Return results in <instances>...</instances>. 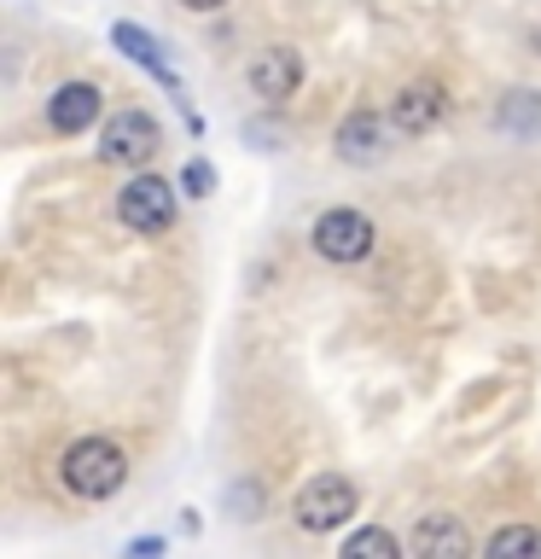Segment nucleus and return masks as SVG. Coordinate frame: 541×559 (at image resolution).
Instances as JSON below:
<instances>
[{"instance_id":"obj_15","label":"nucleus","mask_w":541,"mask_h":559,"mask_svg":"<svg viewBox=\"0 0 541 559\" xmlns=\"http://www.w3.org/2000/svg\"><path fill=\"white\" fill-rule=\"evenodd\" d=\"M175 187H181L192 204H204L209 192H216V164H209V157H187L181 175H175Z\"/></svg>"},{"instance_id":"obj_8","label":"nucleus","mask_w":541,"mask_h":559,"mask_svg":"<svg viewBox=\"0 0 541 559\" xmlns=\"http://www.w3.org/2000/svg\"><path fill=\"white\" fill-rule=\"evenodd\" d=\"M303 76H309L303 47H291V41L256 47V59L244 64V87H251L262 105H286V99H297V94H303Z\"/></svg>"},{"instance_id":"obj_11","label":"nucleus","mask_w":541,"mask_h":559,"mask_svg":"<svg viewBox=\"0 0 541 559\" xmlns=\"http://www.w3.org/2000/svg\"><path fill=\"white\" fill-rule=\"evenodd\" d=\"M408 548H413L419 559H466L478 542H471V531H466L460 513H425V519L413 524Z\"/></svg>"},{"instance_id":"obj_17","label":"nucleus","mask_w":541,"mask_h":559,"mask_svg":"<svg viewBox=\"0 0 541 559\" xmlns=\"http://www.w3.org/2000/svg\"><path fill=\"white\" fill-rule=\"evenodd\" d=\"M181 12H192V17H216V12H227L233 0H175Z\"/></svg>"},{"instance_id":"obj_14","label":"nucleus","mask_w":541,"mask_h":559,"mask_svg":"<svg viewBox=\"0 0 541 559\" xmlns=\"http://www.w3.org/2000/svg\"><path fill=\"white\" fill-rule=\"evenodd\" d=\"M483 554L489 559H506V554H541V531L536 524H501V531L483 536Z\"/></svg>"},{"instance_id":"obj_4","label":"nucleus","mask_w":541,"mask_h":559,"mask_svg":"<svg viewBox=\"0 0 541 559\" xmlns=\"http://www.w3.org/2000/svg\"><path fill=\"white\" fill-rule=\"evenodd\" d=\"M175 199H181V187L164 181V175L146 164V169H134L129 181L117 187V222L129 227V234H140V239H157V234L175 227Z\"/></svg>"},{"instance_id":"obj_5","label":"nucleus","mask_w":541,"mask_h":559,"mask_svg":"<svg viewBox=\"0 0 541 559\" xmlns=\"http://www.w3.org/2000/svg\"><path fill=\"white\" fill-rule=\"evenodd\" d=\"M157 152H164V122H157L146 105H122V111H111L99 122V164L146 169Z\"/></svg>"},{"instance_id":"obj_10","label":"nucleus","mask_w":541,"mask_h":559,"mask_svg":"<svg viewBox=\"0 0 541 559\" xmlns=\"http://www.w3.org/2000/svg\"><path fill=\"white\" fill-rule=\"evenodd\" d=\"M111 47L122 52V59H134V64L152 76V82H164L169 94H175V105H181V111H192V105H187V87H181V76L169 70V47L157 41V35H152L146 24H129V17H117V24H111Z\"/></svg>"},{"instance_id":"obj_18","label":"nucleus","mask_w":541,"mask_h":559,"mask_svg":"<svg viewBox=\"0 0 541 559\" xmlns=\"http://www.w3.org/2000/svg\"><path fill=\"white\" fill-rule=\"evenodd\" d=\"M524 47H530L536 59H541V7H536L530 17H524Z\"/></svg>"},{"instance_id":"obj_12","label":"nucleus","mask_w":541,"mask_h":559,"mask_svg":"<svg viewBox=\"0 0 541 559\" xmlns=\"http://www.w3.org/2000/svg\"><path fill=\"white\" fill-rule=\"evenodd\" d=\"M495 129L513 140H541V94L536 87H506L495 99Z\"/></svg>"},{"instance_id":"obj_6","label":"nucleus","mask_w":541,"mask_h":559,"mask_svg":"<svg viewBox=\"0 0 541 559\" xmlns=\"http://www.w3.org/2000/svg\"><path fill=\"white\" fill-rule=\"evenodd\" d=\"M396 122L390 111H373V105H349V111L338 117V129H332V152H338V164L349 169H373L384 164V157L396 152Z\"/></svg>"},{"instance_id":"obj_13","label":"nucleus","mask_w":541,"mask_h":559,"mask_svg":"<svg viewBox=\"0 0 541 559\" xmlns=\"http://www.w3.org/2000/svg\"><path fill=\"white\" fill-rule=\"evenodd\" d=\"M338 554L344 559H366V554H373V559H401V554H408V542H401L396 531H384V524H361V531H349L338 542Z\"/></svg>"},{"instance_id":"obj_9","label":"nucleus","mask_w":541,"mask_h":559,"mask_svg":"<svg viewBox=\"0 0 541 559\" xmlns=\"http://www.w3.org/2000/svg\"><path fill=\"white\" fill-rule=\"evenodd\" d=\"M41 117H47V129L59 134V140L87 134V129L105 117V82H99V76H70V82H59V87L47 94Z\"/></svg>"},{"instance_id":"obj_16","label":"nucleus","mask_w":541,"mask_h":559,"mask_svg":"<svg viewBox=\"0 0 541 559\" xmlns=\"http://www.w3.org/2000/svg\"><path fill=\"white\" fill-rule=\"evenodd\" d=\"M227 501H239V507H244L239 519H262V489H256V484H239V489H227Z\"/></svg>"},{"instance_id":"obj_3","label":"nucleus","mask_w":541,"mask_h":559,"mask_svg":"<svg viewBox=\"0 0 541 559\" xmlns=\"http://www.w3.org/2000/svg\"><path fill=\"white\" fill-rule=\"evenodd\" d=\"M309 245H314L321 262H332V269H356V262L373 257L378 222L366 216V210H356V204H332V210H321V216L309 222Z\"/></svg>"},{"instance_id":"obj_19","label":"nucleus","mask_w":541,"mask_h":559,"mask_svg":"<svg viewBox=\"0 0 541 559\" xmlns=\"http://www.w3.org/2000/svg\"><path fill=\"white\" fill-rule=\"evenodd\" d=\"M164 548H169V542H164V536H134V542H129V554H134V559H140V554H146V559H152V554H164Z\"/></svg>"},{"instance_id":"obj_2","label":"nucleus","mask_w":541,"mask_h":559,"mask_svg":"<svg viewBox=\"0 0 541 559\" xmlns=\"http://www.w3.org/2000/svg\"><path fill=\"white\" fill-rule=\"evenodd\" d=\"M361 513V484L349 472H314V478L291 496V524L303 536H332Z\"/></svg>"},{"instance_id":"obj_7","label":"nucleus","mask_w":541,"mask_h":559,"mask_svg":"<svg viewBox=\"0 0 541 559\" xmlns=\"http://www.w3.org/2000/svg\"><path fill=\"white\" fill-rule=\"evenodd\" d=\"M448 105H454L448 82L436 76V70H419V76H408V82L390 94V122H396L401 140H425V134L443 129Z\"/></svg>"},{"instance_id":"obj_1","label":"nucleus","mask_w":541,"mask_h":559,"mask_svg":"<svg viewBox=\"0 0 541 559\" xmlns=\"http://www.w3.org/2000/svg\"><path fill=\"white\" fill-rule=\"evenodd\" d=\"M129 449L117 437H76L64 454H59V484L70 489L76 501H111L122 484H129Z\"/></svg>"}]
</instances>
